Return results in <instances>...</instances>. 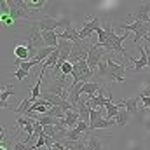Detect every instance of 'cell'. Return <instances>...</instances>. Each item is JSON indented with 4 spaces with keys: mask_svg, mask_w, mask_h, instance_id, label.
I'll use <instances>...</instances> for the list:
<instances>
[{
    "mask_svg": "<svg viewBox=\"0 0 150 150\" xmlns=\"http://www.w3.org/2000/svg\"><path fill=\"white\" fill-rule=\"evenodd\" d=\"M94 44L91 42V38L87 40H77L74 42V49H72V54H70V63L75 65L79 61H87V56H89V51Z\"/></svg>",
    "mask_w": 150,
    "mask_h": 150,
    "instance_id": "6da1fadb",
    "label": "cell"
},
{
    "mask_svg": "<svg viewBox=\"0 0 150 150\" xmlns=\"http://www.w3.org/2000/svg\"><path fill=\"white\" fill-rule=\"evenodd\" d=\"M37 25L40 28V32H54L56 28H70L72 26V21L68 18H61V19H54V18H49V16H42L37 19Z\"/></svg>",
    "mask_w": 150,
    "mask_h": 150,
    "instance_id": "7a4b0ae2",
    "label": "cell"
},
{
    "mask_svg": "<svg viewBox=\"0 0 150 150\" xmlns=\"http://www.w3.org/2000/svg\"><path fill=\"white\" fill-rule=\"evenodd\" d=\"M107 65H108V75H107V80H105L107 86L112 84V82H124L126 80V67L122 63L113 61L108 56L107 58Z\"/></svg>",
    "mask_w": 150,
    "mask_h": 150,
    "instance_id": "3957f363",
    "label": "cell"
},
{
    "mask_svg": "<svg viewBox=\"0 0 150 150\" xmlns=\"http://www.w3.org/2000/svg\"><path fill=\"white\" fill-rule=\"evenodd\" d=\"M119 30H126V32H133L134 38L133 44H138L140 38H145L150 33V23H142V21H133L127 25H119Z\"/></svg>",
    "mask_w": 150,
    "mask_h": 150,
    "instance_id": "277c9868",
    "label": "cell"
},
{
    "mask_svg": "<svg viewBox=\"0 0 150 150\" xmlns=\"http://www.w3.org/2000/svg\"><path fill=\"white\" fill-rule=\"evenodd\" d=\"M7 2H9V7H11V18L14 21L30 18V9L26 5V0H7Z\"/></svg>",
    "mask_w": 150,
    "mask_h": 150,
    "instance_id": "5b68a950",
    "label": "cell"
},
{
    "mask_svg": "<svg viewBox=\"0 0 150 150\" xmlns=\"http://www.w3.org/2000/svg\"><path fill=\"white\" fill-rule=\"evenodd\" d=\"M105 49L103 47H98L96 44L91 47V51H89V56H87V65H89V68L93 70V72H96V68H98V65L103 61V56H105Z\"/></svg>",
    "mask_w": 150,
    "mask_h": 150,
    "instance_id": "8992f818",
    "label": "cell"
},
{
    "mask_svg": "<svg viewBox=\"0 0 150 150\" xmlns=\"http://www.w3.org/2000/svg\"><path fill=\"white\" fill-rule=\"evenodd\" d=\"M100 28H101V21H100V18H96V16L89 18V19L86 21L84 28L80 30V40H87V38H91V35L96 33Z\"/></svg>",
    "mask_w": 150,
    "mask_h": 150,
    "instance_id": "52a82bcc",
    "label": "cell"
},
{
    "mask_svg": "<svg viewBox=\"0 0 150 150\" xmlns=\"http://www.w3.org/2000/svg\"><path fill=\"white\" fill-rule=\"evenodd\" d=\"M134 21H142V23H150V2L149 4H140L138 9L129 16Z\"/></svg>",
    "mask_w": 150,
    "mask_h": 150,
    "instance_id": "ba28073f",
    "label": "cell"
},
{
    "mask_svg": "<svg viewBox=\"0 0 150 150\" xmlns=\"http://www.w3.org/2000/svg\"><path fill=\"white\" fill-rule=\"evenodd\" d=\"M138 101H140V96H134V98H126V100H119L117 101V105H119V108L120 107H126V110L131 113V115H134V113L138 112Z\"/></svg>",
    "mask_w": 150,
    "mask_h": 150,
    "instance_id": "9c48e42d",
    "label": "cell"
},
{
    "mask_svg": "<svg viewBox=\"0 0 150 150\" xmlns=\"http://www.w3.org/2000/svg\"><path fill=\"white\" fill-rule=\"evenodd\" d=\"M138 49H140V54H142V56H140V59H134V58H131V61L134 63L131 68H133V72H136V74H138V72H142V70H143V68L149 65V59H147V51H145V47H138Z\"/></svg>",
    "mask_w": 150,
    "mask_h": 150,
    "instance_id": "30bf717a",
    "label": "cell"
},
{
    "mask_svg": "<svg viewBox=\"0 0 150 150\" xmlns=\"http://www.w3.org/2000/svg\"><path fill=\"white\" fill-rule=\"evenodd\" d=\"M58 49H59V54H61L59 59L61 61H68L70 54H72V49H74V42H70V40H59Z\"/></svg>",
    "mask_w": 150,
    "mask_h": 150,
    "instance_id": "8fae6325",
    "label": "cell"
},
{
    "mask_svg": "<svg viewBox=\"0 0 150 150\" xmlns=\"http://www.w3.org/2000/svg\"><path fill=\"white\" fill-rule=\"evenodd\" d=\"M86 143H87V150H105V142L100 136L89 134L86 138Z\"/></svg>",
    "mask_w": 150,
    "mask_h": 150,
    "instance_id": "7c38bea8",
    "label": "cell"
},
{
    "mask_svg": "<svg viewBox=\"0 0 150 150\" xmlns=\"http://www.w3.org/2000/svg\"><path fill=\"white\" fill-rule=\"evenodd\" d=\"M58 37H59V40H70V42H77V40H80V32H77L74 26H70V28L63 30L61 33H58Z\"/></svg>",
    "mask_w": 150,
    "mask_h": 150,
    "instance_id": "4fadbf2b",
    "label": "cell"
},
{
    "mask_svg": "<svg viewBox=\"0 0 150 150\" xmlns=\"http://www.w3.org/2000/svg\"><path fill=\"white\" fill-rule=\"evenodd\" d=\"M80 117H79V110H70V112L65 113V124H67V129H74L77 127Z\"/></svg>",
    "mask_w": 150,
    "mask_h": 150,
    "instance_id": "5bb4252c",
    "label": "cell"
},
{
    "mask_svg": "<svg viewBox=\"0 0 150 150\" xmlns=\"http://www.w3.org/2000/svg\"><path fill=\"white\" fill-rule=\"evenodd\" d=\"M103 86L100 84V82H94V80H91V82H86L84 86H82V93H86V94H89V96H94V94H98L100 93V89H101Z\"/></svg>",
    "mask_w": 150,
    "mask_h": 150,
    "instance_id": "9a60e30c",
    "label": "cell"
},
{
    "mask_svg": "<svg viewBox=\"0 0 150 150\" xmlns=\"http://www.w3.org/2000/svg\"><path fill=\"white\" fill-rule=\"evenodd\" d=\"M61 145L65 147L67 150H87V143L84 140L80 142H70V140H63Z\"/></svg>",
    "mask_w": 150,
    "mask_h": 150,
    "instance_id": "2e32d148",
    "label": "cell"
},
{
    "mask_svg": "<svg viewBox=\"0 0 150 150\" xmlns=\"http://www.w3.org/2000/svg\"><path fill=\"white\" fill-rule=\"evenodd\" d=\"M79 117H80V120L82 122H91V108L87 107V103L86 101H82V103H79Z\"/></svg>",
    "mask_w": 150,
    "mask_h": 150,
    "instance_id": "e0dca14e",
    "label": "cell"
},
{
    "mask_svg": "<svg viewBox=\"0 0 150 150\" xmlns=\"http://www.w3.org/2000/svg\"><path fill=\"white\" fill-rule=\"evenodd\" d=\"M14 54H16V58L21 59V61H32V59H30V51H28L26 45H16V47H14Z\"/></svg>",
    "mask_w": 150,
    "mask_h": 150,
    "instance_id": "ac0fdd59",
    "label": "cell"
},
{
    "mask_svg": "<svg viewBox=\"0 0 150 150\" xmlns=\"http://www.w3.org/2000/svg\"><path fill=\"white\" fill-rule=\"evenodd\" d=\"M117 122H115V119H101V120H98L96 124H93L89 129L91 131H96V129H107V127H112L115 126Z\"/></svg>",
    "mask_w": 150,
    "mask_h": 150,
    "instance_id": "d6986e66",
    "label": "cell"
},
{
    "mask_svg": "<svg viewBox=\"0 0 150 150\" xmlns=\"http://www.w3.org/2000/svg\"><path fill=\"white\" fill-rule=\"evenodd\" d=\"M12 94H16V91H14L11 86H9V89H5V87H4V91L0 93V107H2V108H11V107H9V103H7V98H9V96H12Z\"/></svg>",
    "mask_w": 150,
    "mask_h": 150,
    "instance_id": "ffe728a7",
    "label": "cell"
},
{
    "mask_svg": "<svg viewBox=\"0 0 150 150\" xmlns=\"http://www.w3.org/2000/svg\"><path fill=\"white\" fill-rule=\"evenodd\" d=\"M52 52H54V49H52V47H44V49H40V51L37 52V56L33 58V61H35V63H44V61H45Z\"/></svg>",
    "mask_w": 150,
    "mask_h": 150,
    "instance_id": "44dd1931",
    "label": "cell"
},
{
    "mask_svg": "<svg viewBox=\"0 0 150 150\" xmlns=\"http://www.w3.org/2000/svg\"><path fill=\"white\" fill-rule=\"evenodd\" d=\"M129 120H131V113L127 112V110H120V112L117 113V117H115V122H117L119 127H124Z\"/></svg>",
    "mask_w": 150,
    "mask_h": 150,
    "instance_id": "7402d4cb",
    "label": "cell"
},
{
    "mask_svg": "<svg viewBox=\"0 0 150 150\" xmlns=\"http://www.w3.org/2000/svg\"><path fill=\"white\" fill-rule=\"evenodd\" d=\"M120 112V108H119V105H117V103H110V105H108V107H107V117H105V119H115V117H117V113Z\"/></svg>",
    "mask_w": 150,
    "mask_h": 150,
    "instance_id": "603a6c76",
    "label": "cell"
},
{
    "mask_svg": "<svg viewBox=\"0 0 150 150\" xmlns=\"http://www.w3.org/2000/svg\"><path fill=\"white\" fill-rule=\"evenodd\" d=\"M82 134H84V133H80L77 127H74V129H68V133H67V140H70V142H80Z\"/></svg>",
    "mask_w": 150,
    "mask_h": 150,
    "instance_id": "cb8c5ba5",
    "label": "cell"
},
{
    "mask_svg": "<svg viewBox=\"0 0 150 150\" xmlns=\"http://www.w3.org/2000/svg\"><path fill=\"white\" fill-rule=\"evenodd\" d=\"M45 4H47L45 0H38V2H30V0H26V5H28L30 11H38V9H42Z\"/></svg>",
    "mask_w": 150,
    "mask_h": 150,
    "instance_id": "d4e9b609",
    "label": "cell"
},
{
    "mask_svg": "<svg viewBox=\"0 0 150 150\" xmlns=\"http://www.w3.org/2000/svg\"><path fill=\"white\" fill-rule=\"evenodd\" d=\"M12 77H16L18 80H25V79L30 77V72H28V70H23V68H18V70L12 74Z\"/></svg>",
    "mask_w": 150,
    "mask_h": 150,
    "instance_id": "484cf974",
    "label": "cell"
},
{
    "mask_svg": "<svg viewBox=\"0 0 150 150\" xmlns=\"http://www.w3.org/2000/svg\"><path fill=\"white\" fill-rule=\"evenodd\" d=\"M101 119H103L101 110H91V122H89V127H91L93 124H96L98 120H101Z\"/></svg>",
    "mask_w": 150,
    "mask_h": 150,
    "instance_id": "4316f807",
    "label": "cell"
},
{
    "mask_svg": "<svg viewBox=\"0 0 150 150\" xmlns=\"http://www.w3.org/2000/svg\"><path fill=\"white\" fill-rule=\"evenodd\" d=\"M61 74L67 75V77H72L74 74V65L70 63V61H67V63H63V68H61Z\"/></svg>",
    "mask_w": 150,
    "mask_h": 150,
    "instance_id": "83f0119b",
    "label": "cell"
},
{
    "mask_svg": "<svg viewBox=\"0 0 150 150\" xmlns=\"http://www.w3.org/2000/svg\"><path fill=\"white\" fill-rule=\"evenodd\" d=\"M42 147H45V134L38 136V138H37V142H35V145H33V149H35V150H40Z\"/></svg>",
    "mask_w": 150,
    "mask_h": 150,
    "instance_id": "f1b7e54d",
    "label": "cell"
},
{
    "mask_svg": "<svg viewBox=\"0 0 150 150\" xmlns=\"http://www.w3.org/2000/svg\"><path fill=\"white\" fill-rule=\"evenodd\" d=\"M0 19H2V23H4V26H12L16 21L11 18V16H0Z\"/></svg>",
    "mask_w": 150,
    "mask_h": 150,
    "instance_id": "f546056e",
    "label": "cell"
},
{
    "mask_svg": "<svg viewBox=\"0 0 150 150\" xmlns=\"http://www.w3.org/2000/svg\"><path fill=\"white\" fill-rule=\"evenodd\" d=\"M138 96H140V100H142V98H150V87H149V86H147V87H143V89L140 91V94H138Z\"/></svg>",
    "mask_w": 150,
    "mask_h": 150,
    "instance_id": "4dcf8cb0",
    "label": "cell"
},
{
    "mask_svg": "<svg viewBox=\"0 0 150 150\" xmlns=\"http://www.w3.org/2000/svg\"><path fill=\"white\" fill-rule=\"evenodd\" d=\"M142 105L145 108H150V98H142Z\"/></svg>",
    "mask_w": 150,
    "mask_h": 150,
    "instance_id": "1f68e13d",
    "label": "cell"
},
{
    "mask_svg": "<svg viewBox=\"0 0 150 150\" xmlns=\"http://www.w3.org/2000/svg\"><path fill=\"white\" fill-rule=\"evenodd\" d=\"M145 51H147V59H149V65H147V68L150 70V49H149V47H145Z\"/></svg>",
    "mask_w": 150,
    "mask_h": 150,
    "instance_id": "d6a6232c",
    "label": "cell"
},
{
    "mask_svg": "<svg viewBox=\"0 0 150 150\" xmlns=\"http://www.w3.org/2000/svg\"><path fill=\"white\" fill-rule=\"evenodd\" d=\"M145 40H147V42H149V44H150V37H145Z\"/></svg>",
    "mask_w": 150,
    "mask_h": 150,
    "instance_id": "836d02e7",
    "label": "cell"
}]
</instances>
